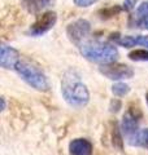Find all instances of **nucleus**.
Returning <instances> with one entry per match:
<instances>
[{"label": "nucleus", "mask_w": 148, "mask_h": 155, "mask_svg": "<svg viewBox=\"0 0 148 155\" xmlns=\"http://www.w3.org/2000/svg\"><path fill=\"white\" fill-rule=\"evenodd\" d=\"M61 93L73 107H83L90 101V92L76 70H68L61 80Z\"/></svg>", "instance_id": "nucleus-1"}, {"label": "nucleus", "mask_w": 148, "mask_h": 155, "mask_svg": "<svg viewBox=\"0 0 148 155\" xmlns=\"http://www.w3.org/2000/svg\"><path fill=\"white\" fill-rule=\"evenodd\" d=\"M79 51L86 60L101 65L116 62L118 57L117 48L111 43L101 40H86L79 45Z\"/></svg>", "instance_id": "nucleus-2"}, {"label": "nucleus", "mask_w": 148, "mask_h": 155, "mask_svg": "<svg viewBox=\"0 0 148 155\" xmlns=\"http://www.w3.org/2000/svg\"><path fill=\"white\" fill-rule=\"evenodd\" d=\"M17 74L21 76L23 81L31 87V88L37 89L39 92H48L49 91V80L47 75L42 71V69L38 65L29 60H21L17 64L16 69Z\"/></svg>", "instance_id": "nucleus-3"}, {"label": "nucleus", "mask_w": 148, "mask_h": 155, "mask_svg": "<svg viewBox=\"0 0 148 155\" xmlns=\"http://www.w3.org/2000/svg\"><path fill=\"white\" fill-rule=\"evenodd\" d=\"M101 75H104L105 78L111 80H126V79H131L134 76V70L132 67L127 66L125 64H117V62H112V64H107V65H101L99 67Z\"/></svg>", "instance_id": "nucleus-4"}, {"label": "nucleus", "mask_w": 148, "mask_h": 155, "mask_svg": "<svg viewBox=\"0 0 148 155\" xmlns=\"http://www.w3.org/2000/svg\"><path fill=\"white\" fill-rule=\"evenodd\" d=\"M90 32H91L90 22H88L87 19H83V18L72 22L66 28L68 38L70 39L72 43H74V44L78 45V47L87 40Z\"/></svg>", "instance_id": "nucleus-5"}, {"label": "nucleus", "mask_w": 148, "mask_h": 155, "mask_svg": "<svg viewBox=\"0 0 148 155\" xmlns=\"http://www.w3.org/2000/svg\"><path fill=\"white\" fill-rule=\"evenodd\" d=\"M57 22V14L53 11L44 12L41 17H38V19L33 25L29 27L27 34L31 36H42L46 32H48Z\"/></svg>", "instance_id": "nucleus-6"}, {"label": "nucleus", "mask_w": 148, "mask_h": 155, "mask_svg": "<svg viewBox=\"0 0 148 155\" xmlns=\"http://www.w3.org/2000/svg\"><path fill=\"white\" fill-rule=\"evenodd\" d=\"M121 128H122L123 134L126 136L129 143L132 145V146H135L138 136L140 133V129H139V120H138L136 115L132 110L126 111V114L123 115Z\"/></svg>", "instance_id": "nucleus-7"}, {"label": "nucleus", "mask_w": 148, "mask_h": 155, "mask_svg": "<svg viewBox=\"0 0 148 155\" xmlns=\"http://www.w3.org/2000/svg\"><path fill=\"white\" fill-rule=\"evenodd\" d=\"M21 61V56L17 49L13 47L3 44L2 53H0V65L3 69H16L17 64Z\"/></svg>", "instance_id": "nucleus-8"}, {"label": "nucleus", "mask_w": 148, "mask_h": 155, "mask_svg": "<svg viewBox=\"0 0 148 155\" xmlns=\"http://www.w3.org/2000/svg\"><path fill=\"white\" fill-rule=\"evenodd\" d=\"M93 146L87 138H76L69 143L70 155H91Z\"/></svg>", "instance_id": "nucleus-9"}, {"label": "nucleus", "mask_w": 148, "mask_h": 155, "mask_svg": "<svg viewBox=\"0 0 148 155\" xmlns=\"http://www.w3.org/2000/svg\"><path fill=\"white\" fill-rule=\"evenodd\" d=\"M117 44H120L123 48H132L136 45H142L148 48V35H138V36H132V35H125V36H120L117 39Z\"/></svg>", "instance_id": "nucleus-10"}, {"label": "nucleus", "mask_w": 148, "mask_h": 155, "mask_svg": "<svg viewBox=\"0 0 148 155\" xmlns=\"http://www.w3.org/2000/svg\"><path fill=\"white\" fill-rule=\"evenodd\" d=\"M22 7L26 9L29 13L37 14L42 12L43 9L51 7L53 4V0H21Z\"/></svg>", "instance_id": "nucleus-11"}, {"label": "nucleus", "mask_w": 148, "mask_h": 155, "mask_svg": "<svg viewBox=\"0 0 148 155\" xmlns=\"http://www.w3.org/2000/svg\"><path fill=\"white\" fill-rule=\"evenodd\" d=\"M136 25L148 30V0L143 2L136 9Z\"/></svg>", "instance_id": "nucleus-12"}, {"label": "nucleus", "mask_w": 148, "mask_h": 155, "mask_svg": "<svg viewBox=\"0 0 148 155\" xmlns=\"http://www.w3.org/2000/svg\"><path fill=\"white\" fill-rule=\"evenodd\" d=\"M127 57L130 58L131 61L135 62H148V51L147 49H135L131 51Z\"/></svg>", "instance_id": "nucleus-13"}, {"label": "nucleus", "mask_w": 148, "mask_h": 155, "mask_svg": "<svg viewBox=\"0 0 148 155\" xmlns=\"http://www.w3.org/2000/svg\"><path fill=\"white\" fill-rule=\"evenodd\" d=\"M129 92H130V85H127L125 83H120L118 81V83L112 85V93L117 97H123L129 94Z\"/></svg>", "instance_id": "nucleus-14"}, {"label": "nucleus", "mask_w": 148, "mask_h": 155, "mask_svg": "<svg viewBox=\"0 0 148 155\" xmlns=\"http://www.w3.org/2000/svg\"><path fill=\"white\" fill-rule=\"evenodd\" d=\"M135 146H143V147H146L148 150V128L140 130L139 136H138Z\"/></svg>", "instance_id": "nucleus-15"}, {"label": "nucleus", "mask_w": 148, "mask_h": 155, "mask_svg": "<svg viewBox=\"0 0 148 155\" xmlns=\"http://www.w3.org/2000/svg\"><path fill=\"white\" fill-rule=\"evenodd\" d=\"M74 4L79 8H87V7H91L93 4H96L99 0H73Z\"/></svg>", "instance_id": "nucleus-16"}, {"label": "nucleus", "mask_w": 148, "mask_h": 155, "mask_svg": "<svg viewBox=\"0 0 148 155\" xmlns=\"http://www.w3.org/2000/svg\"><path fill=\"white\" fill-rule=\"evenodd\" d=\"M136 3H138V0H123L122 9L123 11H126V12H130V11H132V9L135 8Z\"/></svg>", "instance_id": "nucleus-17"}, {"label": "nucleus", "mask_w": 148, "mask_h": 155, "mask_svg": "<svg viewBox=\"0 0 148 155\" xmlns=\"http://www.w3.org/2000/svg\"><path fill=\"white\" fill-rule=\"evenodd\" d=\"M5 110V97H3L2 98V111Z\"/></svg>", "instance_id": "nucleus-18"}, {"label": "nucleus", "mask_w": 148, "mask_h": 155, "mask_svg": "<svg viewBox=\"0 0 148 155\" xmlns=\"http://www.w3.org/2000/svg\"><path fill=\"white\" fill-rule=\"evenodd\" d=\"M146 102H147V105H148V92L146 93Z\"/></svg>", "instance_id": "nucleus-19"}]
</instances>
